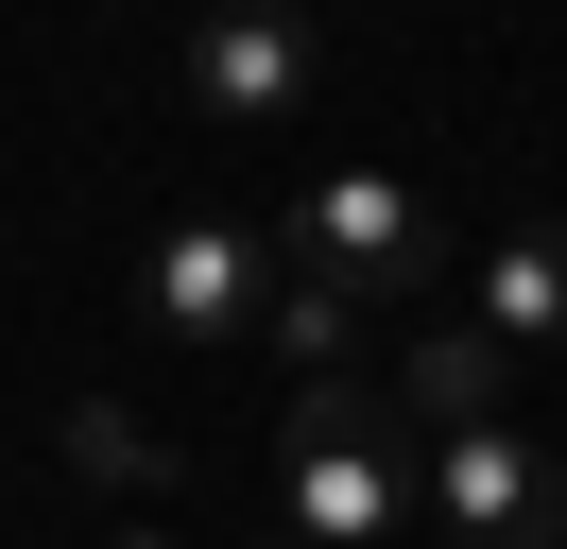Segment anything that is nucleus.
I'll list each match as a JSON object with an SVG mask.
<instances>
[{
  "label": "nucleus",
  "instance_id": "4",
  "mask_svg": "<svg viewBox=\"0 0 567 549\" xmlns=\"http://www.w3.org/2000/svg\"><path fill=\"white\" fill-rule=\"evenodd\" d=\"M292 103H310V18H276V0H207V18H189V121L276 137Z\"/></svg>",
  "mask_w": 567,
  "mask_h": 549
},
{
  "label": "nucleus",
  "instance_id": "9",
  "mask_svg": "<svg viewBox=\"0 0 567 549\" xmlns=\"http://www.w3.org/2000/svg\"><path fill=\"white\" fill-rule=\"evenodd\" d=\"M70 464H86V480H155V429H138L121 395H86V412H70Z\"/></svg>",
  "mask_w": 567,
  "mask_h": 549
},
{
  "label": "nucleus",
  "instance_id": "12",
  "mask_svg": "<svg viewBox=\"0 0 567 549\" xmlns=\"http://www.w3.org/2000/svg\"><path fill=\"white\" fill-rule=\"evenodd\" d=\"M276 549H310V532H276Z\"/></svg>",
  "mask_w": 567,
  "mask_h": 549
},
{
  "label": "nucleus",
  "instance_id": "5",
  "mask_svg": "<svg viewBox=\"0 0 567 549\" xmlns=\"http://www.w3.org/2000/svg\"><path fill=\"white\" fill-rule=\"evenodd\" d=\"M138 309L173 343H241L258 309H276V240H241V224H173L155 240V274H138Z\"/></svg>",
  "mask_w": 567,
  "mask_h": 549
},
{
  "label": "nucleus",
  "instance_id": "6",
  "mask_svg": "<svg viewBox=\"0 0 567 549\" xmlns=\"http://www.w3.org/2000/svg\"><path fill=\"white\" fill-rule=\"evenodd\" d=\"M395 412H413V429H482V412H516V343H498V327H430L413 361H395Z\"/></svg>",
  "mask_w": 567,
  "mask_h": 549
},
{
  "label": "nucleus",
  "instance_id": "1",
  "mask_svg": "<svg viewBox=\"0 0 567 549\" xmlns=\"http://www.w3.org/2000/svg\"><path fill=\"white\" fill-rule=\"evenodd\" d=\"M413 412L379 395V377H327V395H292L276 412V446H258V480H276V532H310V549H379L395 515H413Z\"/></svg>",
  "mask_w": 567,
  "mask_h": 549
},
{
  "label": "nucleus",
  "instance_id": "2",
  "mask_svg": "<svg viewBox=\"0 0 567 549\" xmlns=\"http://www.w3.org/2000/svg\"><path fill=\"white\" fill-rule=\"evenodd\" d=\"M413 498L447 515V549H567V446H533L516 412H482V429H430Z\"/></svg>",
  "mask_w": 567,
  "mask_h": 549
},
{
  "label": "nucleus",
  "instance_id": "3",
  "mask_svg": "<svg viewBox=\"0 0 567 549\" xmlns=\"http://www.w3.org/2000/svg\"><path fill=\"white\" fill-rule=\"evenodd\" d=\"M276 258L327 274V292H413L430 274V189L413 172H310L292 224H276Z\"/></svg>",
  "mask_w": 567,
  "mask_h": 549
},
{
  "label": "nucleus",
  "instance_id": "10",
  "mask_svg": "<svg viewBox=\"0 0 567 549\" xmlns=\"http://www.w3.org/2000/svg\"><path fill=\"white\" fill-rule=\"evenodd\" d=\"M104 549H173V532H155V515H121V532H104Z\"/></svg>",
  "mask_w": 567,
  "mask_h": 549
},
{
  "label": "nucleus",
  "instance_id": "7",
  "mask_svg": "<svg viewBox=\"0 0 567 549\" xmlns=\"http://www.w3.org/2000/svg\"><path fill=\"white\" fill-rule=\"evenodd\" d=\"M464 327H498L516 361H533V343H567V224H516V240H498L482 292H464Z\"/></svg>",
  "mask_w": 567,
  "mask_h": 549
},
{
  "label": "nucleus",
  "instance_id": "8",
  "mask_svg": "<svg viewBox=\"0 0 567 549\" xmlns=\"http://www.w3.org/2000/svg\"><path fill=\"white\" fill-rule=\"evenodd\" d=\"M258 343L292 361V395H327V377H361V292H327V274H276Z\"/></svg>",
  "mask_w": 567,
  "mask_h": 549
},
{
  "label": "nucleus",
  "instance_id": "11",
  "mask_svg": "<svg viewBox=\"0 0 567 549\" xmlns=\"http://www.w3.org/2000/svg\"><path fill=\"white\" fill-rule=\"evenodd\" d=\"M276 18H310V0H276Z\"/></svg>",
  "mask_w": 567,
  "mask_h": 549
}]
</instances>
